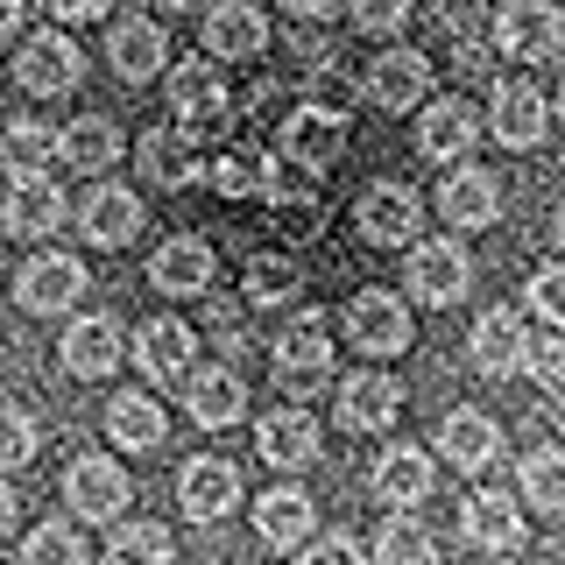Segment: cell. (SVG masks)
Instances as JSON below:
<instances>
[{
	"mask_svg": "<svg viewBox=\"0 0 565 565\" xmlns=\"http://www.w3.org/2000/svg\"><path fill=\"white\" fill-rule=\"evenodd\" d=\"M64 502H71V516H85V523H114L120 509H128V473H120L114 459L85 452V459L64 467Z\"/></svg>",
	"mask_w": 565,
	"mask_h": 565,
	"instance_id": "7",
	"label": "cell"
},
{
	"mask_svg": "<svg viewBox=\"0 0 565 565\" xmlns=\"http://www.w3.org/2000/svg\"><path fill=\"white\" fill-rule=\"evenodd\" d=\"M106 565H170V530L163 523H128L106 544Z\"/></svg>",
	"mask_w": 565,
	"mask_h": 565,
	"instance_id": "40",
	"label": "cell"
},
{
	"mask_svg": "<svg viewBox=\"0 0 565 565\" xmlns=\"http://www.w3.org/2000/svg\"><path fill=\"white\" fill-rule=\"evenodd\" d=\"M438 452H446L459 473H481V467H494V452H502V431H494L488 411H452L438 424Z\"/></svg>",
	"mask_w": 565,
	"mask_h": 565,
	"instance_id": "26",
	"label": "cell"
},
{
	"mask_svg": "<svg viewBox=\"0 0 565 565\" xmlns=\"http://www.w3.org/2000/svg\"><path fill=\"white\" fill-rule=\"evenodd\" d=\"M558 120H565V85H558Z\"/></svg>",
	"mask_w": 565,
	"mask_h": 565,
	"instance_id": "52",
	"label": "cell"
},
{
	"mask_svg": "<svg viewBox=\"0 0 565 565\" xmlns=\"http://www.w3.org/2000/svg\"><path fill=\"white\" fill-rule=\"evenodd\" d=\"M523 353H530V326L516 311H488L481 326H473V340H467V361L481 367V375H516Z\"/></svg>",
	"mask_w": 565,
	"mask_h": 565,
	"instance_id": "21",
	"label": "cell"
},
{
	"mask_svg": "<svg viewBox=\"0 0 565 565\" xmlns=\"http://www.w3.org/2000/svg\"><path fill=\"white\" fill-rule=\"evenodd\" d=\"M367 99H375L382 114L424 106L431 99V57H424V50H382V57L367 64Z\"/></svg>",
	"mask_w": 565,
	"mask_h": 565,
	"instance_id": "9",
	"label": "cell"
},
{
	"mask_svg": "<svg viewBox=\"0 0 565 565\" xmlns=\"http://www.w3.org/2000/svg\"><path fill=\"white\" fill-rule=\"evenodd\" d=\"M22 35V0H0V43H14Z\"/></svg>",
	"mask_w": 565,
	"mask_h": 565,
	"instance_id": "47",
	"label": "cell"
},
{
	"mask_svg": "<svg viewBox=\"0 0 565 565\" xmlns=\"http://www.w3.org/2000/svg\"><path fill=\"white\" fill-rule=\"evenodd\" d=\"M411 22V0H353V29L361 35H396Z\"/></svg>",
	"mask_w": 565,
	"mask_h": 565,
	"instance_id": "43",
	"label": "cell"
},
{
	"mask_svg": "<svg viewBox=\"0 0 565 565\" xmlns=\"http://www.w3.org/2000/svg\"><path fill=\"white\" fill-rule=\"evenodd\" d=\"M326 375H332V340H326V326H318V318H297V326L276 340V382L290 388V396H311Z\"/></svg>",
	"mask_w": 565,
	"mask_h": 565,
	"instance_id": "12",
	"label": "cell"
},
{
	"mask_svg": "<svg viewBox=\"0 0 565 565\" xmlns=\"http://www.w3.org/2000/svg\"><path fill=\"white\" fill-rule=\"evenodd\" d=\"M558 43H565V14L552 0H509V8H494V50L502 57L544 64V57H558Z\"/></svg>",
	"mask_w": 565,
	"mask_h": 565,
	"instance_id": "3",
	"label": "cell"
},
{
	"mask_svg": "<svg viewBox=\"0 0 565 565\" xmlns=\"http://www.w3.org/2000/svg\"><path fill=\"white\" fill-rule=\"evenodd\" d=\"M375 494L388 509H417L424 494H431V452H417V446H388L375 459Z\"/></svg>",
	"mask_w": 565,
	"mask_h": 565,
	"instance_id": "31",
	"label": "cell"
},
{
	"mask_svg": "<svg viewBox=\"0 0 565 565\" xmlns=\"http://www.w3.org/2000/svg\"><path fill=\"white\" fill-rule=\"evenodd\" d=\"M305 565H367V558H361V544H353V537H340V530H332V537L305 544Z\"/></svg>",
	"mask_w": 565,
	"mask_h": 565,
	"instance_id": "45",
	"label": "cell"
},
{
	"mask_svg": "<svg viewBox=\"0 0 565 565\" xmlns=\"http://www.w3.org/2000/svg\"><path fill=\"white\" fill-rule=\"evenodd\" d=\"M106 438H114L120 452H156L163 446V411H156L149 396H114L106 403Z\"/></svg>",
	"mask_w": 565,
	"mask_h": 565,
	"instance_id": "34",
	"label": "cell"
},
{
	"mask_svg": "<svg viewBox=\"0 0 565 565\" xmlns=\"http://www.w3.org/2000/svg\"><path fill=\"white\" fill-rule=\"evenodd\" d=\"M481 141V114H473L467 99H431L417 120V149L431 156V163H459V156Z\"/></svg>",
	"mask_w": 565,
	"mask_h": 565,
	"instance_id": "16",
	"label": "cell"
},
{
	"mask_svg": "<svg viewBox=\"0 0 565 565\" xmlns=\"http://www.w3.org/2000/svg\"><path fill=\"white\" fill-rule=\"evenodd\" d=\"M35 459V417L0 403V467H29Z\"/></svg>",
	"mask_w": 565,
	"mask_h": 565,
	"instance_id": "41",
	"label": "cell"
},
{
	"mask_svg": "<svg viewBox=\"0 0 565 565\" xmlns=\"http://www.w3.org/2000/svg\"><path fill=\"white\" fill-rule=\"evenodd\" d=\"M516 488H523L530 509H544V516H565V452H558V446L530 452L523 473H516Z\"/></svg>",
	"mask_w": 565,
	"mask_h": 565,
	"instance_id": "37",
	"label": "cell"
},
{
	"mask_svg": "<svg viewBox=\"0 0 565 565\" xmlns=\"http://www.w3.org/2000/svg\"><path fill=\"white\" fill-rule=\"evenodd\" d=\"M64 191L50 184V177H14L8 184V205H0V220H8V234H22V241H35V234H57L64 226Z\"/></svg>",
	"mask_w": 565,
	"mask_h": 565,
	"instance_id": "19",
	"label": "cell"
},
{
	"mask_svg": "<svg viewBox=\"0 0 565 565\" xmlns=\"http://www.w3.org/2000/svg\"><path fill=\"white\" fill-rule=\"evenodd\" d=\"M523 297H530V311L537 318H552V326L565 332V262H552V269H537L523 282Z\"/></svg>",
	"mask_w": 565,
	"mask_h": 565,
	"instance_id": "42",
	"label": "cell"
},
{
	"mask_svg": "<svg viewBox=\"0 0 565 565\" xmlns=\"http://www.w3.org/2000/svg\"><path fill=\"white\" fill-rule=\"evenodd\" d=\"M255 446H262V459H269V467L297 473V467H311V459H318V424H311L305 411H276V417H262Z\"/></svg>",
	"mask_w": 565,
	"mask_h": 565,
	"instance_id": "30",
	"label": "cell"
},
{
	"mask_svg": "<svg viewBox=\"0 0 565 565\" xmlns=\"http://www.w3.org/2000/svg\"><path fill=\"white\" fill-rule=\"evenodd\" d=\"M120 156V128L106 114H85V120H71L64 128V163L71 170H106Z\"/></svg>",
	"mask_w": 565,
	"mask_h": 565,
	"instance_id": "35",
	"label": "cell"
},
{
	"mask_svg": "<svg viewBox=\"0 0 565 565\" xmlns=\"http://www.w3.org/2000/svg\"><path fill=\"white\" fill-rule=\"evenodd\" d=\"M488 128L502 149H537L544 128H552V106H544V93H530L523 78L494 85V106H488Z\"/></svg>",
	"mask_w": 565,
	"mask_h": 565,
	"instance_id": "13",
	"label": "cell"
},
{
	"mask_svg": "<svg viewBox=\"0 0 565 565\" xmlns=\"http://www.w3.org/2000/svg\"><path fill=\"white\" fill-rule=\"evenodd\" d=\"M78 226H85V241H93V247H120V241L141 234V199H135L128 184H93V191H85V205H78Z\"/></svg>",
	"mask_w": 565,
	"mask_h": 565,
	"instance_id": "17",
	"label": "cell"
},
{
	"mask_svg": "<svg viewBox=\"0 0 565 565\" xmlns=\"http://www.w3.org/2000/svg\"><path fill=\"white\" fill-rule=\"evenodd\" d=\"M473 282V255L459 241H417L411 247V290L424 305H459Z\"/></svg>",
	"mask_w": 565,
	"mask_h": 565,
	"instance_id": "10",
	"label": "cell"
},
{
	"mask_svg": "<svg viewBox=\"0 0 565 565\" xmlns=\"http://www.w3.org/2000/svg\"><path fill=\"white\" fill-rule=\"evenodd\" d=\"M255 530H262V544H276V552H297V544H311V530H318L311 494H297V488H269V494L255 502Z\"/></svg>",
	"mask_w": 565,
	"mask_h": 565,
	"instance_id": "25",
	"label": "cell"
},
{
	"mask_svg": "<svg viewBox=\"0 0 565 565\" xmlns=\"http://www.w3.org/2000/svg\"><path fill=\"white\" fill-rule=\"evenodd\" d=\"M523 367H530V375H544V382H552V375H565V340H558V326H552V332H530V353H523Z\"/></svg>",
	"mask_w": 565,
	"mask_h": 565,
	"instance_id": "44",
	"label": "cell"
},
{
	"mask_svg": "<svg viewBox=\"0 0 565 565\" xmlns=\"http://www.w3.org/2000/svg\"><path fill=\"white\" fill-rule=\"evenodd\" d=\"M177 502H184L191 523H226L241 509V473L226 459H184L177 473Z\"/></svg>",
	"mask_w": 565,
	"mask_h": 565,
	"instance_id": "11",
	"label": "cell"
},
{
	"mask_svg": "<svg viewBox=\"0 0 565 565\" xmlns=\"http://www.w3.org/2000/svg\"><path fill=\"white\" fill-rule=\"evenodd\" d=\"M170 114H177V135L199 149V141H220L234 128V99H226V78L212 71L205 57H184L170 71Z\"/></svg>",
	"mask_w": 565,
	"mask_h": 565,
	"instance_id": "1",
	"label": "cell"
},
{
	"mask_svg": "<svg viewBox=\"0 0 565 565\" xmlns=\"http://www.w3.org/2000/svg\"><path fill=\"white\" fill-rule=\"evenodd\" d=\"M191 361H199V332H191L184 318H149V326L135 332V367H141L149 382H170V388H184Z\"/></svg>",
	"mask_w": 565,
	"mask_h": 565,
	"instance_id": "8",
	"label": "cell"
},
{
	"mask_svg": "<svg viewBox=\"0 0 565 565\" xmlns=\"http://www.w3.org/2000/svg\"><path fill=\"white\" fill-rule=\"evenodd\" d=\"M135 156H141V177H149V184H163V191H184V184H199V163H191V141L177 135V128H149Z\"/></svg>",
	"mask_w": 565,
	"mask_h": 565,
	"instance_id": "33",
	"label": "cell"
},
{
	"mask_svg": "<svg viewBox=\"0 0 565 565\" xmlns=\"http://www.w3.org/2000/svg\"><path fill=\"white\" fill-rule=\"evenodd\" d=\"M163 8H199V0H163Z\"/></svg>",
	"mask_w": 565,
	"mask_h": 565,
	"instance_id": "51",
	"label": "cell"
},
{
	"mask_svg": "<svg viewBox=\"0 0 565 565\" xmlns=\"http://www.w3.org/2000/svg\"><path fill=\"white\" fill-rule=\"evenodd\" d=\"M347 340L361 347V353H375V361H388V353H403V347L417 340V318H411V305H403L396 290H353Z\"/></svg>",
	"mask_w": 565,
	"mask_h": 565,
	"instance_id": "2",
	"label": "cell"
},
{
	"mask_svg": "<svg viewBox=\"0 0 565 565\" xmlns=\"http://www.w3.org/2000/svg\"><path fill=\"white\" fill-rule=\"evenodd\" d=\"M438 212L459 226V234H481V226H494L502 220V184H494L488 170H452L446 177V191H438Z\"/></svg>",
	"mask_w": 565,
	"mask_h": 565,
	"instance_id": "18",
	"label": "cell"
},
{
	"mask_svg": "<svg viewBox=\"0 0 565 565\" xmlns=\"http://www.w3.org/2000/svg\"><path fill=\"white\" fill-rule=\"evenodd\" d=\"M14 530V488H0V537Z\"/></svg>",
	"mask_w": 565,
	"mask_h": 565,
	"instance_id": "48",
	"label": "cell"
},
{
	"mask_svg": "<svg viewBox=\"0 0 565 565\" xmlns=\"http://www.w3.org/2000/svg\"><path fill=\"white\" fill-rule=\"evenodd\" d=\"M149 282H156L163 297H199L205 282H212V247H205L199 234L163 241V247H156V262H149Z\"/></svg>",
	"mask_w": 565,
	"mask_h": 565,
	"instance_id": "22",
	"label": "cell"
},
{
	"mask_svg": "<svg viewBox=\"0 0 565 565\" xmlns=\"http://www.w3.org/2000/svg\"><path fill=\"white\" fill-rule=\"evenodd\" d=\"M552 241H558V255H565V212H558V226H552Z\"/></svg>",
	"mask_w": 565,
	"mask_h": 565,
	"instance_id": "50",
	"label": "cell"
},
{
	"mask_svg": "<svg viewBox=\"0 0 565 565\" xmlns=\"http://www.w3.org/2000/svg\"><path fill=\"white\" fill-rule=\"evenodd\" d=\"M347 135H353V120L340 114V106H318V99H305L290 120H282V156H290L297 170H332L340 163V149H347Z\"/></svg>",
	"mask_w": 565,
	"mask_h": 565,
	"instance_id": "4",
	"label": "cell"
},
{
	"mask_svg": "<svg viewBox=\"0 0 565 565\" xmlns=\"http://www.w3.org/2000/svg\"><path fill=\"white\" fill-rule=\"evenodd\" d=\"M269 184H276V156H262V149H234L212 163V191L234 205H269Z\"/></svg>",
	"mask_w": 565,
	"mask_h": 565,
	"instance_id": "32",
	"label": "cell"
},
{
	"mask_svg": "<svg viewBox=\"0 0 565 565\" xmlns=\"http://www.w3.org/2000/svg\"><path fill=\"white\" fill-rule=\"evenodd\" d=\"M57 22H93V14H106V0H43Z\"/></svg>",
	"mask_w": 565,
	"mask_h": 565,
	"instance_id": "46",
	"label": "cell"
},
{
	"mask_svg": "<svg viewBox=\"0 0 565 565\" xmlns=\"http://www.w3.org/2000/svg\"><path fill=\"white\" fill-rule=\"evenodd\" d=\"M57 361H64L78 382L114 375V367H120V326H114V318H71V332H64Z\"/></svg>",
	"mask_w": 565,
	"mask_h": 565,
	"instance_id": "20",
	"label": "cell"
},
{
	"mask_svg": "<svg viewBox=\"0 0 565 565\" xmlns=\"http://www.w3.org/2000/svg\"><path fill=\"white\" fill-rule=\"evenodd\" d=\"M106 57H114V71L128 85L156 78V71H163V29H156L149 14H128V22H114V35H106Z\"/></svg>",
	"mask_w": 565,
	"mask_h": 565,
	"instance_id": "29",
	"label": "cell"
},
{
	"mask_svg": "<svg viewBox=\"0 0 565 565\" xmlns=\"http://www.w3.org/2000/svg\"><path fill=\"white\" fill-rule=\"evenodd\" d=\"M353 226H361L375 247H417V226H424V199L411 184H367L361 205H353Z\"/></svg>",
	"mask_w": 565,
	"mask_h": 565,
	"instance_id": "5",
	"label": "cell"
},
{
	"mask_svg": "<svg viewBox=\"0 0 565 565\" xmlns=\"http://www.w3.org/2000/svg\"><path fill=\"white\" fill-rule=\"evenodd\" d=\"M14 297H22V311L35 318H50V311H71L85 297V262H71V255H35L22 282H14Z\"/></svg>",
	"mask_w": 565,
	"mask_h": 565,
	"instance_id": "14",
	"label": "cell"
},
{
	"mask_svg": "<svg viewBox=\"0 0 565 565\" xmlns=\"http://www.w3.org/2000/svg\"><path fill=\"white\" fill-rule=\"evenodd\" d=\"M184 411L205 424V431H226V424H241L247 411V382L234 367H191L184 375Z\"/></svg>",
	"mask_w": 565,
	"mask_h": 565,
	"instance_id": "15",
	"label": "cell"
},
{
	"mask_svg": "<svg viewBox=\"0 0 565 565\" xmlns=\"http://www.w3.org/2000/svg\"><path fill=\"white\" fill-rule=\"evenodd\" d=\"M297 282H305V269H297L290 255H255L241 269V297H247V305H290Z\"/></svg>",
	"mask_w": 565,
	"mask_h": 565,
	"instance_id": "38",
	"label": "cell"
},
{
	"mask_svg": "<svg viewBox=\"0 0 565 565\" xmlns=\"http://www.w3.org/2000/svg\"><path fill=\"white\" fill-rule=\"evenodd\" d=\"M262 43H269V14L247 8V0H220V8L205 14V50L212 57H262Z\"/></svg>",
	"mask_w": 565,
	"mask_h": 565,
	"instance_id": "24",
	"label": "cell"
},
{
	"mask_svg": "<svg viewBox=\"0 0 565 565\" xmlns=\"http://www.w3.org/2000/svg\"><path fill=\"white\" fill-rule=\"evenodd\" d=\"M459 530H467V544H488V552H502V544L523 537V502L502 488H481L459 502Z\"/></svg>",
	"mask_w": 565,
	"mask_h": 565,
	"instance_id": "23",
	"label": "cell"
},
{
	"mask_svg": "<svg viewBox=\"0 0 565 565\" xmlns=\"http://www.w3.org/2000/svg\"><path fill=\"white\" fill-rule=\"evenodd\" d=\"M0 163L14 177H50V163H64V128H50V120H8L0 128Z\"/></svg>",
	"mask_w": 565,
	"mask_h": 565,
	"instance_id": "28",
	"label": "cell"
},
{
	"mask_svg": "<svg viewBox=\"0 0 565 565\" xmlns=\"http://www.w3.org/2000/svg\"><path fill=\"white\" fill-rule=\"evenodd\" d=\"M282 8H290V14H326L332 0H282Z\"/></svg>",
	"mask_w": 565,
	"mask_h": 565,
	"instance_id": "49",
	"label": "cell"
},
{
	"mask_svg": "<svg viewBox=\"0 0 565 565\" xmlns=\"http://www.w3.org/2000/svg\"><path fill=\"white\" fill-rule=\"evenodd\" d=\"M78 78H85V57H78V43H71V35H29V43L14 50V85L35 93V99H57Z\"/></svg>",
	"mask_w": 565,
	"mask_h": 565,
	"instance_id": "6",
	"label": "cell"
},
{
	"mask_svg": "<svg viewBox=\"0 0 565 565\" xmlns=\"http://www.w3.org/2000/svg\"><path fill=\"white\" fill-rule=\"evenodd\" d=\"M375 565H438V537L417 516H388L375 530Z\"/></svg>",
	"mask_w": 565,
	"mask_h": 565,
	"instance_id": "36",
	"label": "cell"
},
{
	"mask_svg": "<svg viewBox=\"0 0 565 565\" xmlns=\"http://www.w3.org/2000/svg\"><path fill=\"white\" fill-rule=\"evenodd\" d=\"M494 565H516V558H494Z\"/></svg>",
	"mask_w": 565,
	"mask_h": 565,
	"instance_id": "53",
	"label": "cell"
},
{
	"mask_svg": "<svg viewBox=\"0 0 565 565\" xmlns=\"http://www.w3.org/2000/svg\"><path fill=\"white\" fill-rule=\"evenodd\" d=\"M403 411V382L396 375H353L340 388V424L347 431H388Z\"/></svg>",
	"mask_w": 565,
	"mask_h": 565,
	"instance_id": "27",
	"label": "cell"
},
{
	"mask_svg": "<svg viewBox=\"0 0 565 565\" xmlns=\"http://www.w3.org/2000/svg\"><path fill=\"white\" fill-rule=\"evenodd\" d=\"M22 565H85V537L64 516L57 523H35L29 544H22Z\"/></svg>",
	"mask_w": 565,
	"mask_h": 565,
	"instance_id": "39",
	"label": "cell"
}]
</instances>
